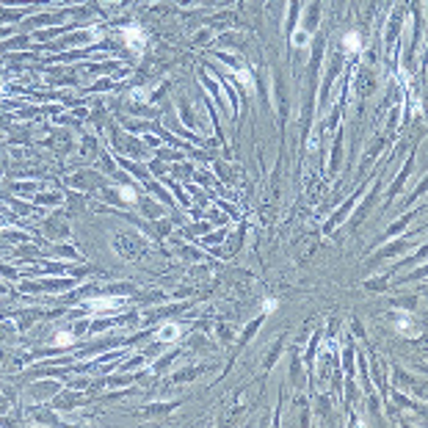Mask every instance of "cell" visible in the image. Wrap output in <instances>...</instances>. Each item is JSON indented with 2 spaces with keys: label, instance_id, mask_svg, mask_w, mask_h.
Returning a JSON list of instances; mask_svg holds the SVG:
<instances>
[{
  "label": "cell",
  "instance_id": "obj_1",
  "mask_svg": "<svg viewBox=\"0 0 428 428\" xmlns=\"http://www.w3.org/2000/svg\"><path fill=\"white\" fill-rule=\"evenodd\" d=\"M122 36H125V42H127V47L130 50H141V47H144L146 44V36H144V31H141V28L138 25H133V28H125V31H122Z\"/></svg>",
  "mask_w": 428,
  "mask_h": 428
},
{
  "label": "cell",
  "instance_id": "obj_2",
  "mask_svg": "<svg viewBox=\"0 0 428 428\" xmlns=\"http://www.w3.org/2000/svg\"><path fill=\"white\" fill-rule=\"evenodd\" d=\"M398 329H401V334H406V337H417V326H414V318L409 315V312H398Z\"/></svg>",
  "mask_w": 428,
  "mask_h": 428
},
{
  "label": "cell",
  "instance_id": "obj_3",
  "mask_svg": "<svg viewBox=\"0 0 428 428\" xmlns=\"http://www.w3.org/2000/svg\"><path fill=\"white\" fill-rule=\"evenodd\" d=\"M342 50L345 53H359L362 50V36L357 31H348V34L342 36Z\"/></svg>",
  "mask_w": 428,
  "mask_h": 428
},
{
  "label": "cell",
  "instance_id": "obj_4",
  "mask_svg": "<svg viewBox=\"0 0 428 428\" xmlns=\"http://www.w3.org/2000/svg\"><path fill=\"white\" fill-rule=\"evenodd\" d=\"M182 334V329L177 323H166L160 329V332H158V340H163V342H171V340H177V337H180Z\"/></svg>",
  "mask_w": 428,
  "mask_h": 428
},
{
  "label": "cell",
  "instance_id": "obj_5",
  "mask_svg": "<svg viewBox=\"0 0 428 428\" xmlns=\"http://www.w3.org/2000/svg\"><path fill=\"white\" fill-rule=\"evenodd\" d=\"M119 304H122L119 299H91V301H89V307L100 309V312H105V309H116Z\"/></svg>",
  "mask_w": 428,
  "mask_h": 428
},
{
  "label": "cell",
  "instance_id": "obj_6",
  "mask_svg": "<svg viewBox=\"0 0 428 428\" xmlns=\"http://www.w3.org/2000/svg\"><path fill=\"white\" fill-rule=\"evenodd\" d=\"M235 75H238V80H240V83H243V86H246L249 91H251V89H254V80H251V75H249L246 69H238V72H235Z\"/></svg>",
  "mask_w": 428,
  "mask_h": 428
},
{
  "label": "cell",
  "instance_id": "obj_7",
  "mask_svg": "<svg viewBox=\"0 0 428 428\" xmlns=\"http://www.w3.org/2000/svg\"><path fill=\"white\" fill-rule=\"evenodd\" d=\"M263 309H266V312H274L276 309V299H266L263 301Z\"/></svg>",
  "mask_w": 428,
  "mask_h": 428
},
{
  "label": "cell",
  "instance_id": "obj_8",
  "mask_svg": "<svg viewBox=\"0 0 428 428\" xmlns=\"http://www.w3.org/2000/svg\"><path fill=\"white\" fill-rule=\"evenodd\" d=\"M67 342H72V334H58L55 337V345H67Z\"/></svg>",
  "mask_w": 428,
  "mask_h": 428
}]
</instances>
